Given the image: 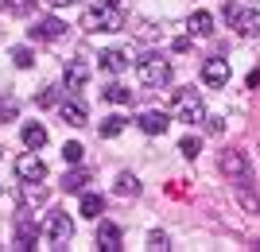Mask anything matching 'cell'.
Returning <instances> with one entry per match:
<instances>
[{"label": "cell", "instance_id": "cell-13", "mask_svg": "<svg viewBox=\"0 0 260 252\" xmlns=\"http://www.w3.org/2000/svg\"><path fill=\"white\" fill-rule=\"evenodd\" d=\"M31 35L35 39H58V35H66V23L58 16H43V20L31 23Z\"/></svg>", "mask_w": 260, "mask_h": 252}, {"label": "cell", "instance_id": "cell-27", "mask_svg": "<svg viewBox=\"0 0 260 252\" xmlns=\"http://www.w3.org/2000/svg\"><path fill=\"white\" fill-rule=\"evenodd\" d=\"M179 152H183V155H186V159H194V155H198V152H202V143H198V140H194V136H186V140H183V143H179Z\"/></svg>", "mask_w": 260, "mask_h": 252}, {"label": "cell", "instance_id": "cell-6", "mask_svg": "<svg viewBox=\"0 0 260 252\" xmlns=\"http://www.w3.org/2000/svg\"><path fill=\"white\" fill-rule=\"evenodd\" d=\"M16 175H20V183H43V178H47V163L27 148V155L16 159Z\"/></svg>", "mask_w": 260, "mask_h": 252}, {"label": "cell", "instance_id": "cell-5", "mask_svg": "<svg viewBox=\"0 0 260 252\" xmlns=\"http://www.w3.org/2000/svg\"><path fill=\"white\" fill-rule=\"evenodd\" d=\"M221 16H225V20L233 23L241 35H260V12H241L237 4H225V8H221Z\"/></svg>", "mask_w": 260, "mask_h": 252}, {"label": "cell", "instance_id": "cell-24", "mask_svg": "<svg viewBox=\"0 0 260 252\" xmlns=\"http://www.w3.org/2000/svg\"><path fill=\"white\" fill-rule=\"evenodd\" d=\"M12 62L20 66V70H27V66H35V55H31V47H16V51H12Z\"/></svg>", "mask_w": 260, "mask_h": 252}, {"label": "cell", "instance_id": "cell-26", "mask_svg": "<svg viewBox=\"0 0 260 252\" xmlns=\"http://www.w3.org/2000/svg\"><path fill=\"white\" fill-rule=\"evenodd\" d=\"M148 248H152V252H167V248H171L167 233H152V237H148Z\"/></svg>", "mask_w": 260, "mask_h": 252}, {"label": "cell", "instance_id": "cell-21", "mask_svg": "<svg viewBox=\"0 0 260 252\" xmlns=\"http://www.w3.org/2000/svg\"><path fill=\"white\" fill-rule=\"evenodd\" d=\"M16 248H23V252H31V248H35V229L27 225V221H20V233H16Z\"/></svg>", "mask_w": 260, "mask_h": 252}, {"label": "cell", "instance_id": "cell-33", "mask_svg": "<svg viewBox=\"0 0 260 252\" xmlns=\"http://www.w3.org/2000/svg\"><path fill=\"white\" fill-rule=\"evenodd\" d=\"M0 4H4V8H8V4H12V0H0Z\"/></svg>", "mask_w": 260, "mask_h": 252}, {"label": "cell", "instance_id": "cell-32", "mask_svg": "<svg viewBox=\"0 0 260 252\" xmlns=\"http://www.w3.org/2000/svg\"><path fill=\"white\" fill-rule=\"evenodd\" d=\"M43 4H51V8H66V4H74V0H43Z\"/></svg>", "mask_w": 260, "mask_h": 252}, {"label": "cell", "instance_id": "cell-4", "mask_svg": "<svg viewBox=\"0 0 260 252\" xmlns=\"http://www.w3.org/2000/svg\"><path fill=\"white\" fill-rule=\"evenodd\" d=\"M140 82H144V86H152V89L167 86V82H171V62H167V58H159V55L140 58Z\"/></svg>", "mask_w": 260, "mask_h": 252}, {"label": "cell", "instance_id": "cell-10", "mask_svg": "<svg viewBox=\"0 0 260 252\" xmlns=\"http://www.w3.org/2000/svg\"><path fill=\"white\" fill-rule=\"evenodd\" d=\"M202 82L214 86V89H221L229 82V62L225 58H206V62H202Z\"/></svg>", "mask_w": 260, "mask_h": 252}, {"label": "cell", "instance_id": "cell-23", "mask_svg": "<svg viewBox=\"0 0 260 252\" xmlns=\"http://www.w3.org/2000/svg\"><path fill=\"white\" fill-rule=\"evenodd\" d=\"M82 155H86V148L82 143H62V163H82Z\"/></svg>", "mask_w": 260, "mask_h": 252}, {"label": "cell", "instance_id": "cell-19", "mask_svg": "<svg viewBox=\"0 0 260 252\" xmlns=\"http://www.w3.org/2000/svg\"><path fill=\"white\" fill-rule=\"evenodd\" d=\"M117 194H120V198H136V194H140V178L128 175V171H124V175H117Z\"/></svg>", "mask_w": 260, "mask_h": 252}, {"label": "cell", "instance_id": "cell-1", "mask_svg": "<svg viewBox=\"0 0 260 252\" xmlns=\"http://www.w3.org/2000/svg\"><path fill=\"white\" fill-rule=\"evenodd\" d=\"M82 27L86 31H120L124 27V12H120V4H98V8H86V16H82Z\"/></svg>", "mask_w": 260, "mask_h": 252}, {"label": "cell", "instance_id": "cell-8", "mask_svg": "<svg viewBox=\"0 0 260 252\" xmlns=\"http://www.w3.org/2000/svg\"><path fill=\"white\" fill-rule=\"evenodd\" d=\"M43 237L51 244H66L70 237H74V221L66 218V213H51L47 218V225H43Z\"/></svg>", "mask_w": 260, "mask_h": 252}, {"label": "cell", "instance_id": "cell-3", "mask_svg": "<svg viewBox=\"0 0 260 252\" xmlns=\"http://www.w3.org/2000/svg\"><path fill=\"white\" fill-rule=\"evenodd\" d=\"M217 167H221V175H225V178H233V187H241V183H249V178H252L249 155L237 152V148H229V152L217 155Z\"/></svg>", "mask_w": 260, "mask_h": 252}, {"label": "cell", "instance_id": "cell-16", "mask_svg": "<svg viewBox=\"0 0 260 252\" xmlns=\"http://www.w3.org/2000/svg\"><path fill=\"white\" fill-rule=\"evenodd\" d=\"M20 136H23V143H27L31 152H39V148L47 143V128H43L39 121H27V124H23V132H20Z\"/></svg>", "mask_w": 260, "mask_h": 252}, {"label": "cell", "instance_id": "cell-28", "mask_svg": "<svg viewBox=\"0 0 260 252\" xmlns=\"http://www.w3.org/2000/svg\"><path fill=\"white\" fill-rule=\"evenodd\" d=\"M39 105H43V109H51V105H58V86H47L43 93H39Z\"/></svg>", "mask_w": 260, "mask_h": 252}, {"label": "cell", "instance_id": "cell-20", "mask_svg": "<svg viewBox=\"0 0 260 252\" xmlns=\"http://www.w3.org/2000/svg\"><path fill=\"white\" fill-rule=\"evenodd\" d=\"M101 97H105V101H113V105H128V101H132V93H128L124 86H117V82H109V86L101 89Z\"/></svg>", "mask_w": 260, "mask_h": 252}, {"label": "cell", "instance_id": "cell-14", "mask_svg": "<svg viewBox=\"0 0 260 252\" xmlns=\"http://www.w3.org/2000/svg\"><path fill=\"white\" fill-rule=\"evenodd\" d=\"M98 66H101V70H109V74H120V70L128 66V51H120V47H109V51H101Z\"/></svg>", "mask_w": 260, "mask_h": 252}, {"label": "cell", "instance_id": "cell-12", "mask_svg": "<svg viewBox=\"0 0 260 252\" xmlns=\"http://www.w3.org/2000/svg\"><path fill=\"white\" fill-rule=\"evenodd\" d=\"M98 248L101 252H120V225L98 221Z\"/></svg>", "mask_w": 260, "mask_h": 252}, {"label": "cell", "instance_id": "cell-18", "mask_svg": "<svg viewBox=\"0 0 260 252\" xmlns=\"http://www.w3.org/2000/svg\"><path fill=\"white\" fill-rule=\"evenodd\" d=\"M186 27H190V35H214V16L210 12H194L186 20Z\"/></svg>", "mask_w": 260, "mask_h": 252}, {"label": "cell", "instance_id": "cell-2", "mask_svg": "<svg viewBox=\"0 0 260 252\" xmlns=\"http://www.w3.org/2000/svg\"><path fill=\"white\" fill-rule=\"evenodd\" d=\"M171 113H175V121H183V124L210 121V117H206V105H202V97H198L194 89H179L175 101H171Z\"/></svg>", "mask_w": 260, "mask_h": 252}, {"label": "cell", "instance_id": "cell-7", "mask_svg": "<svg viewBox=\"0 0 260 252\" xmlns=\"http://www.w3.org/2000/svg\"><path fill=\"white\" fill-rule=\"evenodd\" d=\"M89 74H93V66H89L86 58H66V66H62V86L78 93V89L89 82Z\"/></svg>", "mask_w": 260, "mask_h": 252}, {"label": "cell", "instance_id": "cell-25", "mask_svg": "<svg viewBox=\"0 0 260 252\" xmlns=\"http://www.w3.org/2000/svg\"><path fill=\"white\" fill-rule=\"evenodd\" d=\"M237 198H241V206H245V209H252V213H260V198H256V194H249V190H245V183H241V187H237Z\"/></svg>", "mask_w": 260, "mask_h": 252}, {"label": "cell", "instance_id": "cell-31", "mask_svg": "<svg viewBox=\"0 0 260 252\" xmlns=\"http://www.w3.org/2000/svg\"><path fill=\"white\" fill-rule=\"evenodd\" d=\"M8 8H12V12H27V8H31V0H12Z\"/></svg>", "mask_w": 260, "mask_h": 252}, {"label": "cell", "instance_id": "cell-11", "mask_svg": "<svg viewBox=\"0 0 260 252\" xmlns=\"http://www.w3.org/2000/svg\"><path fill=\"white\" fill-rule=\"evenodd\" d=\"M136 124H140V132H148V136H163V132L171 128V117H167V113H159V109H148Z\"/></svg>", "mask_w": 260, "mask_h": 252}, {"label": "cell", "instance_id": "cell-30", "mask_svg": "<svg viewBox=\"0 0 260 252\" xmlns=\"http://www.w3.org/2000/svg\"><path fill=\"white\" fill-rule=\"evenodd\" d=\"M175 51H190V35H179V39H175Z\"/></svg>", "mask_w": 260, "mask_h": 252}, {"label": "cell", "instance_id": "cell-9", "mask_svg": "<svg viewBox=\"0 0 260 252\" xmlns=\"http://www.w3.org/2000/svg\"><path fill=\"white\" fill-rule=\"evenodd\" d=\"M58 117H62V124H70V128H82V124L89 121V109H86V101L66 97L62 105H58Z\"/></svg>", "mask_w": 260, "mask_h": 252}, {"label": "cell", "instance_id": "cell-29", "mask_svg": "<svg viewBox=\"0 0 260 252\" xmlns=\"http://www.w3.org/2000/svg\"><path fill=\"white\" fill-rule=\"evenodd\" d=\"M12 117H16V105H0V124L12 121Z\"/></svg>", "mask_w": 260, "mask_h": 252}, {"label": "cell", "instance_id": "cell-15", "mask_svg": "<svg viewBox=\"0 0 260 252\" xmlns=\"http://www.w3.org/2000/svg\"><path fill=\"white\" fill-rule=\"evenodd\" d=\"M78 213H82V218H93V221H98L101 213H105V198H101V194H89V190H82Z\"/></svg>", "mask_w": 260, "mask_h": 252}, {"label": "cell", "instance_id": "cell-22", "mask_svg": "<svg viewBox=\"0 0 260 252\" xmlns=\"http://www.w3.org/2000/svg\"><path fill=\"white\" fill-rule=\"evenodd\" d=\"M120 132H124V117H105V121H101V136H105V140H113Z\"/></svg>", "mask_w": 260, "mask_h": 252}, {"label": "cell", "instance_id": "cell-17", "mask_svg": "<svg viewBox=\"0 0 260 252\" xmlns=\"http://www.w3.org/2000/svg\"><path fill=\"white\" fill-rule=\"evenodd\" d=\"M86 183H89V171H86V167H78V171H70V175L62 178V190H66V194H82Z\"/></svg>", "mask_w": 260, "mask_h": 252}]
</instances>
